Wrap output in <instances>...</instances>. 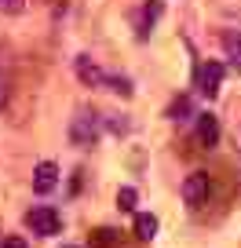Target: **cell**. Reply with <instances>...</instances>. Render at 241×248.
<instances>
[{
	"label": "cell",
	"mask_w": 241,
	"mask_h": 248,
	"mask_svg": "<svg viewBox=\"0 0 241 248\" xmlns=\"http://www.w3.org/2000/svg\"><path fill=\"white\" fill-rule=\"evenodd\" d=\"M99 135H102V117L95 109H77V117L70 121V142L88 150V146L99 142Z\"/></svg>",
	"instance_id": "1"
},
{
	"label": "cell",
	"mask_w": 241,
	"mask_h": 248,
	"mask_svg": "<svg viewBox=\"0 0 241 248\" xmlns=\"http://www.w3.org/2000/svg\"><path fill=\"white\" fill-rule=\"evenodd\" d=\"M77 77L84 80V84H92V88H110V92H121V95L132 92L125 77H110V73L102 70V66H95L88 55H80V59H77Z\"/></svg>",
	"instance_id": "2"
},
{
	"label": "cell",
	"mask_w": 241,
	"mask_h": 248,
	"mask_svg": "<svg viewBox=\"0 0 241 248\" xmlns=\"http://www.w3.org/2000/svg\"><path fill=\"white\" fill-rule=\"evenodd\" d=\"M209 197H212V179H209V171H190V175L183 179V201H187V208H190V212L205 208V204H209Z\"/></svg>",
	"instance_id": "3"
},
{
	"label": "cell",
	"mask_w": 241,
	"mask_h": 248,
	"mask_svg": "<svg viewBox=\"0 0 241 248\" xmlns=\"http://www.w3.org/2000/svg\"><path fill=\"white\" fill-rule=\"evenodd\" d=\"M26 226H30L33 233H40V237H55L59 226H63V216H59L51 204H33V208L26 212Z\"/></svg>",
	"instance_id": "4"
},
{
	"label": "cell",
	"mask_w": 241,
	"mask_h": 248,
	"mask_svg": "<svg viewBox=\"0 0 241 248\" xmlns=\"http://www.w3.org/2000/svg\"><path fill=\"white\" fill-rule=\"evenodd\" d=\"M194 88L205 99H216L219 88H223V66H219V62H201V66H197V77H194Z\"/></svg>",
	"instance_id": "5"
},
{
	"label": "cell",
	"mask_w": 241,
	"mask_h": 248,
	"mask_svg": "<svg viewBox=\"0 0 241 248\" xmlns=\"http://www.w3.org/2000/svg\"><path fill=\"white\" fill-rule=\"evenodd\" d=\"M197 142H201L205 150H212L219 142V121L212 113H201L197 117Z\"/></svg>",
	"instance_id": "6"
},
{
	"label": "cell",
	"mask_w": 241,
	"mask_h": 248,
	"mask_svg": "<svg viewBox=\"0 0 241 248\" xmlns=\"http://www.w3.org/2000/svg\"><path fill=\"white\" fill-rule=\"evenodd\" d=\"M33 175H37L33 179V190H37V194H48V190H55V183H59V168H55L51 161H40Z\"/></svg>",
	"instance_id": "7"
},
{
	"label": "cell",
	"mask_w": 241,
	"mask_h": 248,
	"mask_svg": "<svg viewBox=\"0 0 241 248\" xmlns=\"http://www.w3.org/2000/svg\"><path fill=\"white\" fill-rule=\"evenodd\" d=\"M135 237L154 241V237H157V216H150V212H139V216H135Z\"/></svg>",
	"instance_id": "8"
},
{
	"label": "cell",
	"mask_w": 241,
	"mask_h": 248,
	"mask_svg": "<svg viewBox=\"0 0 241 248\" xmlns=\"http://www.w3.org/2000/svg\"><path fill=\"white\" fill-rule=\"evenodd\" d=\"M223 51L230 59V66L241 73V37H223Z\"/></svg>",
	"instance_id": "9"
},
{
	"label": "cell",
	"mask_w": 241,
	"mask_h": 248,
	"mask_svg": "<svg viewBox=\"0 0 241 248\" xmlns=\"http://www.w3.org/2000/svg\"><path fill=\"white\" fill-rule=\"evenodd\" d=\"M117 204H121L125 212H132V208H135V190H132V186H125V190L117 194Z\"/></svg>",
	"instance_id": "10"
},
{
	"label": "cell",
	"mask_w": 241,
	"mask_h": 248,
	"mask_svg": "<svg viewBox=\"0 0 241 248\" xmlns=\"http://www.w3.org/2000/svg\"><path fill=\"white\" fill-rule=\"evenodd\" d=\"M8 77H4V73H0V109H4V106H8Z\"/></svg>",
	"instance_id": "11"
},
{
	"label": "cell",
	"mask_w": 241,
	"mask_h": 248,
	"mask_svg": "<svg viewBox=\"0 0 241 248\" xmlns=\"http://www.w3.org/2000/svg\"><path fill=\"white\" fill-rule=\"evenodd\" d=\"M0 11H11V15H15V11H22V0H0Z\"/></svg>",
	"instance_id": "12"
},
{
	"label": "cell",
	"mask_w": 241,
	"mask_h": 248,
	"mask_svg": "<svg viewBox=\"0 0 241 248\" xmlns=\"http://www.w3.org/2000/svg\"><path fill=\"white\" fill-rule=\"evenodd\" d=\"M0 248H30V245H26L22 237H4V241H0Z\"/></svg>",
	"instance_id": "13"
}]
</instances>
